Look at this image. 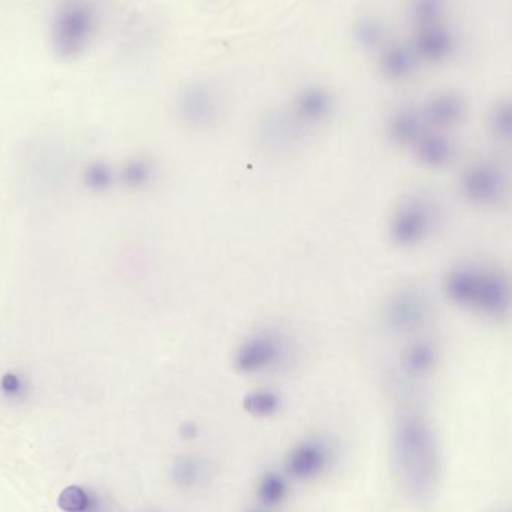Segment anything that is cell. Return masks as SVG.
<instances>
[{
	"mask_svg": "<svg viewBox=\"0 0 512 512\" xmlns=\"http://www.w3.org/2000/svg\"><path fill=\"white\" fill-rule=\"evenodd\" d=\"M391 457L402 492L414 502L432 499L441 483L442 451L438 433L424 412L406 409L397 417Z\"/></svg>",
	"mask_w": 512,
	"mask_h": 512,
	"instance_id": "1",
	"label": "cell"
},
{
	"mask_svg": "<svg viewBox=\"0 0 512 512\" xmlns=\"http://www.w3.org/2000/svg\"><path fill=\"white\" fill-rule=\"evenodd\" d=\"M442 291L457 309L492 324L512 321V271L496 262L463 259L442 276Z\"/></svg>",
	"mask_w": 512,
	"mask_h": 512,
	"instance_id": "2",
	"label": "cell"
},
{
	"mask_svg": "<svg viewBox=\"0 0 512 512\" xmlns=\"http://www.w3.org/2000/svg\"><path fill=\"white\" fill-rule=\"evenodd\" d=\"M459 192L475 209H501L512 200L511 168L498 159H475L460 173Z\"/></svg>",
	"mask_w": 512,
	"mask_h": 512,
	"instance_id": "3",
	"label": "cell"
},
{
	"mask_svg": "<svg viewBox=\"0 0 512 512\" xmlns=\"http://www.w3.org/2000/svg\"><path fill=\"white\" fill-rule=\"evenodd\" d=\"M441 219L438 201L432 195L417 192L403 198L391 213L388 236L400 248H418L435 236Z\"/></svg>",
	"mask_w": 512,
	"mask_h": 512,
	"instance_id": "4",
	"label": "cell"
},
{
	"mask_svg": "<svg viewBox=\"0 0 512 512\" xmlns=\"http://www.w3.org/2000/svg\"><path fill=\"white\" fill-rule=\"evenodd\" d=\"M96 9L90 0H66L53 21V44L60 57L80 56L92 41Z\"/></svg>",
	"mask_w": 512,
	"mask_h": 512,
	"instance_id": "5",
	"label": "cell"
},
{
	"mask_svg": "<svg viewBox=\"0 0 512 512\" xmlns=\"http://www.w3.org/2000/svg\"><path fill=\"white\" fill-rule=\"evenodd\" d=\"M432 313V301L417 288L394 292L385 306L388 325L397 333L420 334L429 327Z\"/></svg>",
	"mask_w": 512,
	"mask_h": 512,
	"instance_id": "6",
	"label": "cell"
},
{
	"mask_svg": "<svg viewBox=\"0 0 512 512\" xmlns=\"http://www.w3.org/2000/svg\"><path fill=\"white\" fill-rule=\"evenodd\" d=\"M285 357V339L276 331L262 330L240 343L234 355V364L240 372L254 375L274 369Z\"/></svg>",
	"mask_w": 512,
	"mask_h": 512,
	"instance_id": "7",
	"label": "cell"
},
{
	"mask_svg": "<svg viewBox=\"0 0 512 512\" xmlns=\"http://www.w3.org/2000/svg\"><path fill=\"white\" fill-rule=\"evenodd\" d=\"M441 361V342L430 334H417L400 351V367L412 379L430 378Z\"/></svg>",
	"mask_w": 512,
	"mask_h": 512,
	"instance_id": "8",
	"label": "cell"
},
{
	"mask_svg": "<svg viewBox=\"0 0 512 512\" xmlns=\"http://www.w3.org/2000/svg\"><path fill=\"white\" fill-rule=\"evenodd\" d=\"M421 111L430 129L454 134L465 120L468 105L460 93L454 90H442L430 96L421 105Z\"/></svg>",
	"mask_w": 512,
	"mask_h": 512,
	"instance_id": "9",
	"label": "cell"
},
{
	"mask_svg": "<svg viewBox=\"0 0 512 512\" xmlns=\"http://www.w3.org/2000/svg\"><path fill=\"white\" fill-rule=\"evenodd\" d=\"M412 48L420 62L441 65L453 57L456 51V36L451 32L447 21L415 27Z\"/></svg>",
	"mask_w": 512,
	"mask_h": 512,
	"instance_id": "10",
	"label": "cell"
},
{
	"mask_svg": "<svg viewBox=\"0 0 512 512\" xmlns=\"http://www.w3.org/2000/svg\"><path fill=\"white\" fill-rule=\"evenodd\" d=\"M411 152L415 161L427 170L444 171L456 161L459 146L450 132L430 129L412 146Z\"/></svg>",
	"mask_w": 512,
	"mask_h": 512,
	"instance_id": "11",
	"label": "cell"
},
{
	"mask_svg": "<svg viewBox=\"0 0 512 512\" xmlns=\"http://www.w3.org/2000/svg\"><path fill=\"white\" fill-rule=\"evenodd\" d=\"M330 457V450L322 442H301L289 453L286 469L297 480H310L319 477L328 468Z\"/></svg>",
	"mask_w": 512,
	"mask_h": 512,
	"instance_id": "12",
	"label": "cell"
},
{
	"mask_svg": "<svg viewBox=\"0 0 512 512\" xmlns=\"http://www.w3.org/2000/svg\"><path fill=\"white\" fill-rule=\"evenodd\" d=\"M427 131H430V128L421 107L399 108L388 122V134L393 143L409 150Z\"/></svg>",
	"mask_w": 512,
	"mask_h": 512,
	"instance_id": "13",
	"label": "cell"
},
{
	"mask_svg": "<svg viewBox=\"0 0 512 512\" xmlns=\"http://www.w3.org/2000/svg\"><path fill=\"white\" fill-rule=\"evenodd\" d=\"M182 111L192 125H212L219 113L218 98L209 87L197 84L189 87L183 95Z\"/></svg>",
	"mask_w": 512,
	"mask_h": 512,
	"instance_id": "14",
	"label": "cell"
},
{
	"mask_svg": "<svg viewBox=\"0 0 512 512\" xmlns=\"http://www.w3.org/2000/svg\"><path fill=\"white\" fill-rule=\"evenodd\" d=\"M418 59L412 45L390 44L381 54V69L393 81L408 80L417 71Z\"/></svg>",
	"mask_w": 512,
	"mask_h": 512,
	"instance_id": "15",
	"label": "cell"
},
{
	"mask_svg": "<svg viewBox=\"0 0 512 512\" xmlns=\"http://www.w3.org/2000/svg\"><path fill=\"white\" fill-rule=\"evenodd\" d=\"M331 104L333 102L327 90L310 87L297 96L294 110L301 122L318 123L330 114Z\"/></svg>",
	"mask_w": 512,
	"mask_h": 512,
	"instance_id": "16",
	"label": "cell"
},
{
	"mask_svg": "<svg viewBox=\"0 0 512 512\" xmlns=\"http://www.w3.org/2000/svg\"><path fill=\"white\" fill-rule=\"evenodd\" d=\"M487 129L496 143L512 149V95H504L493 102L487 114Z\"/></svg>",
	"mask_w": 512,
	"mask_h": 512,
	"instance_id": "17",
	"label": "cell"
},
{
	"mask_svg": "<svg viewBox=\"0 0 512 512\" xmlns=\"http://www.w3.org/2000/svg\"><path fill=\"white\" fill-rule=\"evenodd\" d=\"M447 0H411V17L414 27L447 21Z\"/></svg>",
	"mask_w": 512,
	"mask_h": 512,
	"instance_id": "18",
	"label": "cell"
},
{
	"mask_svg": "<svg viewBox=\"0 0 512 512\" xmlns=\"http://www.w3.org/2000/svg\"><path fill=\"white\" fill-rule=\"evenodd\" d=\"M155 167L146 158H135L128 161L122 170V180L129 188H144L152 183Z\"/></svg>",
	"mask_w": 512,
	"mask_h": 512,
	"instance_id": "19",
	"label": "cell"
},
{
	"mask_svg": "<svg viewBox=\"0 0 512 512\" xmlns=\"http://www.w3.org/2000/svg\"><path fill=\"white\" fill-rule=\"evenodd\" d=\"M288 486L286 481L276 472L265 475L258 486V498L265 507H276L285 499Z\"/></svg>",
	"mask_w": 512,
	"mask_h": 512,
	"instance_id": "20",
	"label": "cell"
},
{
	"mask_svg": "<svg viewBox=\"0 0 512 512\" xmlns=\"http://www.w3.org/2000/svg\"><path fill=\"white\" fill-rule=\"evenodd\" d=\"M243 406L249 414L255 415V417H270V415L276 414L280 402L276 394L261 390L246 396Z\"/></svg>",
	"mask_w": 512,
	"mask_h": 512,
	"instance_id": "21",
	"label": "cell"
},
{
	"mask_svg": "<svg viewBox=\"0 0 512 512\" xmlns=\"http://www.w3.org/2000/svg\"><path fill=\"white\" fill-rule=\"evenodd\" d=\"M93 502L95 501L87 495L86 490L78 486H69L60 493L57 505L65 512H92L95 508Z\"/></svg>",
	"mask_w": 512,
	"mask_h": 512,
	"instance_id": "22",
	"label": "cell"
},
{
	"mask_svg": "<svg viewBox=\"0 0 512 512\" xmlns=\"http://www.w3.org/2000/svg\"><path fill=\"white\" fill-rule=\"evenodd\" d=\"M114 174L105 162H92L84 171V183L93 192H105L113 185Z\"/></svg>",
	"mask_w": 512,
	"mask_h": 512,
	"instance_id": "23",
	"label": "cell"
},
{
	"mask_svg": "<svg viewBox=\"0 0 512 512\" xmlns=\"http://www.w3.org/2000/svg\"><path fill=\"white\" fill-rule=\"evenodd\" d=\"M358 41L367 48L379 47L384 41V27L373 18H363L355 29Z\"/></svg>",
	"mask_w": 512,
	"mask_h": 512,
	"instance_id": "24",
	"label": "cell"
},
{
	"mask_svg": "<svg viewBox=\"0 0 512 512\" xmlns=\"http://www.w3.org/2000/svg\"><path fill=\"white\" fill-rule=\"evenodd\" d=\"M26 381L15 372H8L0 379V390L8 399H20L26 393Z\"/></svg>",
	"mask_w": 512,
	"mask_h": 512,
	"instance_id": "25",
	"label": "cell"
},
{
	"mask_svg": "<svg viewBox=\"0 0 512 512\" xmlns=\"http://www.w3.org/2000/svg\"><path fill=\"white\" fill-rule=\"evenodd\" d=\"M195 466H197L195 463L185 460V462L177 468V480L182 481L185 486L195 483V480H197L198 477V468H195Z\"/></svg>",
	"mask_w": 512,
	"mask_h": 512,
	"instance_id": "26",
	"label": "cell"
},
{
	"mask_svg": "<svg viewBox=\"0 0 512 512\" xmlns=\"http://www.w3.org/2000/svg\"><path fill=\"white\" fill-rule=\"evenodd\" d=\"M248 512H267V511H265V510H256V508H255V510H251V511H248Z\"/></svg>",
	"mask_w": 512,
	"mask_h": 512,
	"instance_id": "27",
	"label": "cell"
}]
</instances>
